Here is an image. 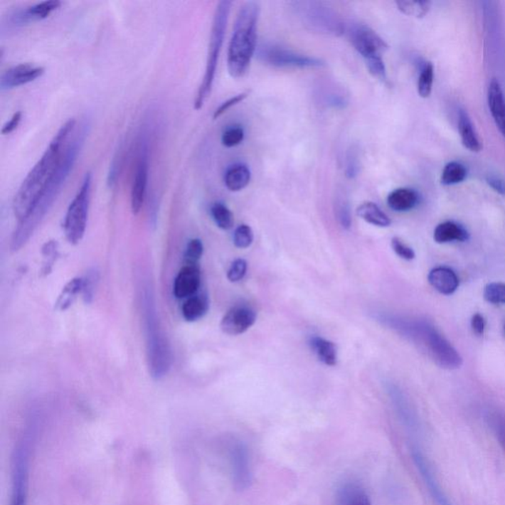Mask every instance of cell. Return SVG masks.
I'll return each mask as SVG.
<instances>
[{
    "label": "cell",
    "instance_id": "2e32d148",
    "mask_svg": "<svg viewBox=\"0 0 505 505\" xmlns=\"http://www.w3.org/2000/svg\"><path fill=\"white\" fill-rule=\"evenodd\" d=\"M201 287V272L198 266L186 265L179 272L173 285V293L178 299H185L196 294Z\"/></svg>",
    "mask_w": 505,
    "mask_h": 505
},
{
    "label": "cell",
    "instance_id": "c3c4849f",
    "mask_svg": "<svg viewBox=\"0 0 505 505\" xmlns=\"http://www.w3.org/2000/svg\"><path fill=\"white\" fill-rule=\"evenodd\" d=\"M472 329H473L474 333L478 336H483L484 333V328H486V322H484V319L481 314L477 313L473 316L471 321Z\"/></svg>",
    "mask_w": 505,
    "mask_h": 505
},
{
    "label": "cell",
    "instance_id": "9a60e30c",
    "mask_svg": "<svg viewBox=\"0 0 505 505\" xmlns=\"http://www.w3.org/2000/svg\"><path fill=\"white\" fill-rule=\"evenodd\" d=\"M257 313L248 306H235L227 311L221 320L220 328L229 336H239L256 323Z\"/></svg>",
    "mask_w": 505,
    "mask_h": 505
},
{
    "label": "cell",
    "instance_id": "7a4b0ae2",
    "mask_svg": "<svg viewBox=\"0 0 505 505\" xmlns=\"http://www.w3.org/2000/svg\"><path fill=\"white\" fill-rule=\"evenodd\" d=\"M76 127L78 122L75 119L66 121L51 140L47 149L28 173L26 178L23 180L14 196L12 206L15 218L19 223L26 218L35 208L41 195L57 171L66 145L73 137Z\"/></svg>",
    "mask_w": 505,
    "mask_h": 505
},
{
    "label": "cell",
    "instance_id": "f1b7e54d",
    "mask_svg": "<svg viewBox=\"0 0 505 505\" xmlns=\"http://www.w3.org/2000/svg\"><path fill=\"white\" fill-rule=\"evenodd\" d=\"M467 169L460 162H449L441 174V183L445 186L457 185L465 180Z\"/></svg>",
    "mask_w": 505,
    "mask_h": 505
},
{
    "label": "cell",
    "instance_id": "ba28073f",
    "mask_svg": "<svg viewBox=\"0 0 505 505\" xmlns=\"http://www.w3.org/2000/svg\"><path fill=\"white\" fill-rule=\"evenodd\" d=\"M92 174L86 173L78 193L68 206L65 218V233L70 244L76 245L83 240L87 226L90 206Z\"/></svg>",
    "mask_w": 505,
    "mask_h": 505
},
{
    "label": "cell",
    "instance_id": "d590c367",
    "mask_svg": "<svg viewBox=\"0 0 505 505\" xmlns=\"http://www.w3.org/2000/svg\"><path fill=\"white\" fill-rule=\"evenodd\" d=\"M58 243L55 241H48L43 247V257H44V261H43L42 269H41V274L42 275H48L52 272L53 264L57 261L58 257Z\"/></svg>",
    "mask_w": 505,
    "mask_h": 505
},
{
    "label": "cell",
    "instance_id": "7dc6e473",
    "mask_svg": "<svg viewBox=\"0 0 505 505\" xmlns=\"http://www.w3.org/2000/svg\"><path fill=\"white\" fill-rule=\"evenodd\" d=\"M23 114L21 111H18L16 113L14 114V116L10 118L9 122H5L4 126L2 127L1 134L4 135H9L12 134L14 131H16L18 127H19L20 122L22 121Z\"/></svg>",
    "mask_w": 505,
    "mask_h": 505
},
{
    "label": "cell",
    "instance_id": "1f68e13d",
    "mask_svg": "<svg viewBox=\"0 0 505 505\" xmlns=\"http://www.w3.org/2000/svg\"><path fill=\"white\" fill-rule=\"evenodd\" d=\"M433 79H435V68L431 63L423 65L418 80V95L422 98H428L432 91Z\"/></svg>",
    "mask_w": 505,
    "mask_h": 505
},
{
    "label": "cell",
    "instance_id": "b9f144b4",
    "mask_svg": "<svg viewBox=\"0 0 505 505\" xmlns=\"http://www.w3.org/2000/svg\"><path fill=\"white\" fill-rule=\"evenodd\" d=\"M336 214H338L339 220L344 228H349L351 223V211H349V203L343 195L336 198Z\"/></svg>",
    "mask_w": 505,
    "mask_h": 505
},
{
    "label": "cell",
    "instance_id": "ffe728a7",
    "mask_svg": "<svg viewBox=\"0 0 505 505\" xmlns=\"http://www.w3.org/2000/svg\"><path fill=\"white\" fill-rule=\"evenodd\" d=\"M336 505H372V502L361 484L349 482L339 489Z\"/></svg>",
    "mask_w": 505,
    "mask_h": 505
},
{
    "label": "cell",
    "instance_id": "52a82bcc",
    "mask_svg": "<svg viewBox=\"0 0 505 505\" xmlns=\"http://www.w3.org/2000/svg\"><path fill=\"white\" fill-rule=\"evenodd\" d=\"M297 17L312 32L333 37L344 35V23L340 15L327 4L319 1L292 2Z\"/></svg>",
    "mask_w": 505,
    "mask_h": 505
},
{
    "label": "cell",
    "instance_id": "3957f363",
    "mask_svg": "<svg viewBox=\"0 0 505 505\" xmlns=\"http://www.w3.org/2000/svg\"><path fill=\"white\" fill-rule=\"evenodd\" d=\"M259 15V4L254 1L246 2L237 14L227 53V70L231 78H243L251 65L257 50Z\"/></svg>",
    "mask_w": 505,
    "mask_h": 505
},
{
    "label": "cell",
    "instance_id": "60d3db41",
    "mask_svg": "<svg viewBox=\"0 0 505 505\" xmlns=\"http://www.w3.org/2000/svg\"><path fill=\"white\" fill-rule=\"evenodd\" d=\"M248 264L244 259H237L232 262L228 272H227V279L230 282H239L244 279L247 274Z\"/></svg>",
    "mask_w": 505,
    "mask_h": 505
},
{
    "label": "cell",
    "instance_id": "e575fe53",
    "mask_svg": "<svg viewBox=\"0 0 505 505\" xmlns=\"http://www.w3.org/2000/svg\"><path fill=\"white\" fill-rule=\"evenodd\" d=\"M484 298L494 305L505 304V283L491 282L484 289Z\"/></svg>",
    "mask_w": 505,
    "mask_h": 505
},
{
    "label": "cell",
    "instance_id": "f546056e",
    "mask_svg": "<svg viewBox=\"0 0 505 505\" xmlns=\"http://www.w3.org/2000/svg\"><path fill=\"white\" fill-rule=\"evenodd\" d=\"M211 218L219 228L229 230L234 225V216L230 209L221 203H213L211 208Z\"/></svg>",
    "mask_w": 505,
    "mask_h": 505
},
{
    "label": "cell",
    "instance_id": "277c9868",
    "mask_svg": "<svg viewBox=\"0 0 505 505\" xmlns=\"http://www.w3.org/2000/svg\"><path fill=\"white\" fill-rule=\"evenodd\" d=\"M142 305L149 371L153 379L160 380L169 371L172 354L170 344L158 320L154 295L149 287L144 288Z\"/></svg>",
    "mask_w": 505,
    "mask_h": 505
},
{
    "label": "cell",
    "instance_id": "5bb4252c",
    "mask_svg": "<svg viewBox=\"0 0 505 505\" xmlns=\"http://www.w3.org/2000/svg\"><path fill=\"white\" fill-rule=\"evenodd\" d=\"M45 68L37 66L32 63H20L5 70L0 78V89L2 91L26 85L28 83L42 78L45 73Z\"/></svg>",
    "mask_w": 505,
    "mask_h": 505
},
{
    "label": "cell",
    "instance_id": "4fadbf2b",
    "mask_svg": "<svg viewBox=\"0 0 505 505\" xmlns=\"http://www.w3.org/2000/svg\"><path fill=\"white\" fill-rule=\"evenodd\" d=\"M410 453H412V458L415 468L418 469L423 483L427 487V491L436 505H453L449 501L445 492L441 489L440 482H438L435 472H433L432 466L430 465V461L425 457L422 451L418 446L413 445Z\"/></svg>",
    "mask_w": 505,
    "mask_h": 505
},
{
    "label": "cell",
    "instance_id": "7bdbcfd3",
    "mask_svg": "<svg viewBox=\"0 0 505 505\" xmlns=\"http://www.w3.org/2000/svg\"><path fill=\"white\" fill-rule=\"evenodd\" d=\"M366 63L367 70H368L369 73H371L372 76L382 81L386 80L387 70L383 58H371V60H366Z\"/></svg>",
    "mask_w": 505,
    "mask_h": 505
},
{
    "label": "cell",
    "instance_id": "ab89813d",
    "mask_svg": "<svg viewBox=\"0 0 505 505\" xmlns=\"http://www.w3.org/2000/svg\"><path fill=\"white\" fill-rule=\"evenodd\" d=\"M244 137L245 134L242 127H231L223 132V137H221V142L227 149H231V147H235L241 144L244 140Z\"/></svg>",
    "mask_w": 505,
    "mask_h": 505
},
{
    "label": "cell",
    "instance_id": "5b68a950",
    "mask_svg": "<svg viewBox=\"0 0 505 505\" xmlns=\"http://www.w3.org/2000/svg\"><path fill=\"white\" fill-rule=\"evenodd\" d=\"M231 5L232 2L228 0L219 1L216 12H214L211 36H209L205 75H203V80H201L200 87L196 92L195 101H193V108L196 111L203 108L213 91L219 57H220L221 50H223L224 38H225Z\"/></svg>",
    "mask_w": 505,
    "mask_h": 505
},
{
    "label": "cell",
    "instance_id": "ac0fdd59",
    "mask_svg": "<svg viewBox=\"0 0 505 505\" xmlns=\"http://www.w3.org/2000/svg\"><path fill=\"white\" fill-rule=\"evenodd\" d=\"M488 104L492 119L505 139V96L501 83L496 78L489 83Z\"/></svg>",
    "mask_w": 505,
    "mask_h": 505
},
{
    "label": "cell",
    "instance_id": "6da1fadb",
    "mask_svg": "<svg viewBox=\"0 0 505 505\" xmlns=\"http://www.w3.org/2000/svg\"><path fill=\"white\" fill-rule=\"evenodd\" d=\"M89 132V122L84 119L80 127H76L73 137L66 145L65 152L57 171L51 179L44 192L41 195L39 201L36 203L35 208L31 211L26 218L18 223L11 239L12 252H18L23 246L26 245L28 240L34 234L36 229L42 223L43 219L47 216L53 203L57 200L61 192L66 180L70 177L79 153L83 149L84 142L87 137Z\"/></svg>",
    "mask_w": 505,
    "mask_h": 505
},
{
    "label": "cell",
    "instance_id": "44dd1931",
    "mask_svg": "<svg viewBox=\"0 0 505 505\" xmlns=\"http://www.w3.org/2000/svg\"><path fill=\"white\" fill-rule=\"evenodd\" d=\"M459 134L465 149L472 152H479L482 150V142L479 140L478 132L472 122L468 113L464 110L459 111L458 117Z\"/></svg>",
    "mask_w": 505,
    "mask_h": 505
},
{
    "label": "cell",
    "instance_id": "8fae6325",
    "mask_svg": "<svg viewBox=\"0 0 505 505\" xmlns=\"http://www.w3.org/2000/svg\"><path fill=\"white\" fill-rule=\"evenodd\" d=\"M227 453L234 487L238 491H245L252 483L248 449L242 441L232 440L227 446Z\"/></svg>",
    "mask_w": 505,
    "mask_h": 505
},
{
    "label": "cell",
    "instance_id": "7402d4cb",
    "mask_svg": "<svg viewBox=\"0 0 505 505\" xmlns=\"http://www.w3.org/2000/svg\"><path fill=\"white\" fill-rule=\"evenodd\" d=\"M468 231L460 224L453 221H446L436 226L433 238L438 244L450 243V242H465L469 239Z\"/></svg>",
    "mask_w": 505,
    "mask_h": 505
},
{
    "label": "cell",
    "instance_id": "8d00e7d4",
    "mask_svg": "<svg viewBox=\"0 0 505 505\" xmlns=\"http://www.w3.org/2000/svg\"><path fill=\"white\" fill-rule=\"evenodd\" d=\"M124 147L122 144L119 145V149L117 150L116 154L112 160L111 166H110L108 180H107L110 188H114L118 183L122 172V163H124Z\"/></svg>",
    "mask_w": 505,
    "mask_h": 505
},
{
    "label": "cell",
    "instance_id": "83f0119b",
    "mask_svg": "<svg viewBox=\"0 0 505 505\" xmlns=\"http://www.w3.org/2000/svg\"><path fill=\"white\" fill-rule=\"evenodd\" d=\"M83 279L75 277L66 283L55 301V309L65 311L75 302L79 293L83 292Z\"/></svg>",
    "mask_w": 505,
    "mask_h": 505
},
{
    "label": "cell",
    "instance_id": "836d02e7",
    "mask_svg": "<svg viewBox=\"0 0 505 505\" xmlns=\"http://www.w3.org/2000/svg\"><path fill=\"white\" fill-rule=\"evenodd\" d=\"M99 270L96 267L89 270L83 279V297L86 303H91L95 297L97 287L99 282Z\"/></svg>",
    "mask_w": 505,
    "mask_h": 505
},
{
    "label": "cell",
    "instance_id": "8992f818",
    "mask_svg": "<svg viewBox=\"0 0 505 505\" xmlns=\"http://www.w3.org/2000/svg\"><path fill=\"white\" fill-rule=\"evenodd\" d=\"M152 127L144 122L135 140L134 175L131 191L132 213L137 216L147 198L149 177L150 150L152 144Z\"/></svg>",
    "mask_w": 505,
    "mask_h": 505
},
{
    "label": "cell",
    "instance_id": "bcb514c9",
    "mask_svg": "<svg viewBox=\"0 0 505 505\" xmlns=\"http://www.w3.org/2000/svg\"><path fill=\"white\" fill-rule=\"evenodd\" d=\"M359 173L358 154L356 150L351 149L346 155V176L349 179L356 178Z\"/></svg>",
    "mask_w": 505,
    "mask_h": 505
},
{
    "label": "cell",
    "instance_id": "e0dca14e",
    "mask_svg": "<svg viewBox=\"0 0 505 505\" xmlns=\"http://www.w3.org/2000/svg\"><path fill=\"white\" fill-rule=\"evenodd\" d=\"M61 6V2L58 0H47V1L39 2L27 7L26 9L20 10L16 14L12 16V22L16 26L29 24V23L39 22L47 19L50 15L58 10Z\"/></svg>",
    "mask_w": 505,
    "mask_h": 505
},
{
    "label": "cell",
    "instance_id": "ee69618b",
    "mask_svg": "<svg viewBox=\"0 0 505 505\" xmlns=\"http://www.w3.org/2000/svg\"><path fill=\"white\" fill-rule=\"evenodd\" d=\"M391 246L393 251L396 253L397 256L402 257V259L405 260V261H412L415 257V253L414 250L408 246L405 242H403L401 239L398 238V237H394L391 241Z\"/></svg>",
    "mask_w": 505,
    "mask_h": 505
},
{
    "label": "cell",
    "instance_id": "7c38bea8",
    "mask_svg": "<svg viewBox=\"0 0 505 505\" xmlns=\"http://www.w3.org/2000/svg\"><path fill=\"white\" fill-rule=\"evenodd\" d=\"M349 40L356 52L364 58H382L388 50L387 43L374 30L366 25L356 24L349 29Z\"/></svg>",
    "mask_w": 505,
    "mask_h": 505
},
{
    "label": "cell",
    "instance_id": "f35d334b",
    "mask_svg": "<svg viewBox=\"0 0 505 505\" xmlns=\"http://www.w3.org/2000/svg\"><path fill=\"white\" fill-rule=\"evenodd\" d=\"M203 254V244L200 239H192L188 242L185 252L186 265L196 266Z\"/></svg>",
    "mask_w": 505,
    "mask_h": 505
},
{
    "label": "cell",
    "instance_id": "cb8c5ba5",
    "mask_svg": "<svg viewBox=\"0 0 505 505\" xmlns=\"http://www.w3.org/2000/svg\"><path fill=\"white\" fill-rule=\"evenodd\" d=\"M310 346L319 361L325 366H336L338 363V349L333 341L326 340L322 336H312Z\"/></svg>",
    "mask_w": 505,
    "mask_h": 505
},
{
    "label": "cell",
    "instance_id": "484cf974",
    "mask_svg": "<svg viewBox=\"0 0 505 505\" xmlns=\"http://www.w3.org/2000/svg\"><path fill=\"white\" fill-rule=\"evenodd\" d=\"M357 216L363 219L366 223L378 227H389L391 225V219L372 201H366L361 203L356 209Z\"/></svg>",
    "mask_w": 505,
    "mask_h": 505
},
{
    "label": "cell",
    "instance_id": "4dcf8cb0",
    "mask_svg": "<svg viewBox=\"0 0 505 505\" xmlns=\"http://www.w3.org/2000/svg\"><path fill=\"white\" fill-rule=\"evenodd\" d=\"M398 9L408 16L422 18L430 10L431 2L415 1V0H400L396 1Z\"/></svg>",
    "mask_w": 505,
    "mask_h": 505
},
{
    "label": "cell",
    "instance_id": "d6a6232c",
    "mask_svg": "<svg viewBox=\"0 0 505 505\" xmlns=\"http://www.w3.org/2000/svg\"><path fill=\"white\" fill-rule=\"evenodd\" d=\"M321 100L326 106L331 108L343 109L349 104L348 97L344 91L339 90V88L334 86L333 89L326 88L320 95Z\"/></svg>",
    "mask_w": 505,
    "mask_h": 505
},
{
    "label": "cell",
    "instance_id": "9c48e42d",
    "mask_svg": "<svg viewBox=\"0 0 505 505\" xmlns=\"http://www.w3.org/2000/svg\"><path fill=\"white\" fill-rule=\"evenodd\" d=\"M30 445L26 438L17 443L12 456L10 505H26L29 486Z\"/></svg>",
    "mask_w": 505,
    "mask_h": 505
},
{
    "label": "cell",
    "instance_id": "30bf717a",
    "mask_svg": "<svg viewBox=\"0 0 505 505\" xmlns=\"http://www.w3.org/2000/svg\"><path fill=\"white\" fill-rule=\"evenodd\" d=\"M259 57L267 65L280 68H319L326 65L321 58L308 57L275 45L260 48Z\"/></svg>",
    "mask_w": 505,
    "mask_h": 505
},
{
    "label": "cell",
    "instance_id": "d4e9b609",
    "mask_svg": "<svg viewBox=\"0 0 505 505\" xmlns=\"http://www.w3.org/2000/svg\"><path fill=\"white\" fill-rule=\"evenodd\" d=\"M251 171L246 165H234L229 168L224 176V184L231 192H240L249 185Z\"/></svg>",
    "mask_w": 505,
    "mask_h": 505
},
{
    "label": "cell",
    "instance_id": "d6986e66",
    "mask_svg": "<svg viewBox=\"0 0 505 505\" xmlns=\"http://www.w3.org/2000/svg\"><path fill=\"white\" fill-rule=\"evenodd\" d=\"M428 282L431 287L441 294H453L459 287V279L453 270L445 267H437L428 274Z\"/></svg>",
    "mask_w": 505,
    "mask_h": 505
},
{
    "label": "cell",
    "instance_id": "f6af8a7d",
    "mask_svg": "<svg viewBox=\"0 0 505 505\" xmlns=\"http://www.w3.org/2000/svg\"><path fill=\"white\" fill-rule=\"evenodd\" d=\"M248 96L249 92H244V93H240L238 95L232 97V98L228 99V100L223 102V103L216 110V112H214L213 119L220 118V117L225 114L228 110H230L232 107L241 103V102H243Z\"/></svg>",
    "mask_w": 505,
    "mask_h": 505
},
{
    "label": "cell",
    "instance_id": "f907efd6",
    "mask_svg": "<svg viewBox=\"0 0 505 505\" xmlns=\"http://www.w3.org/2000/svg\"><path fill=\"white\" fill-rule=\"evenodd\" d=\"M487 183H488L489 187L494 188L496 193L504 195L505 183L501 180V179L494 177V176H489V177L487 178Z\"/></svg>",
    "mask_w": 505,
    "mask_h": 505
},
{
    "label": "cell",
    "instance_id": "4316f807",
    "mask_svg": "<svg viewBox=\"0 0 505 505\" xmlns=\"http://www.w3.org/2000/svg\"><path fill=\"white\" fill-rule=\"evenodd\" d=\"M208 310V300L205 295H193L188 298L182 306L183 317L188 322H196L206 315Z\"/></svg>",
    "mask_w": 505,
    "mask_h": 505
},
{
    "label": "cell",
    "instance_id": "681fc988",
    "mask_svg": "<svg viewBox=\"0 0 505 505\" xmlns=\"http://www.w3.org/2000/svg\"><path fill=\"white\" fill-rule=\"evenodd\" d=\"M492 427H494V431H496V435L499 437V441L502 445L505 447V422L504 420H499V418H494V422H492Z\"/></svg>",
    "mask_w": 505,
    "mask_h": 505
},
{
    "label": "cell",
    "instance_id": "603a6c76",
    "mask_svg": "<svg viewBox=\"0 0 505 505\" xmlns=\"http://www.w3.org/2000/svg\"><path fill=\"white\" fill-rule=\"evenodd\" d=\"M387 203L393 211H398V213H405V211H409L417 206L418 195L412 188H396L388 196Z\"/></svg>",
    "mask_w": 505,
    "mask_h": 505
},
{
    "label": "cell",
    "instance_id": "74e56055",
    "mask_svg": "<svg viewBox=\"0 0 505 505\" xmlns=\"http://www.w3.org/2000/svg\"><path fill=\"white\" fill-rule=\"evenodd\" d=\"M253 241H254V233H253L251 227L247 224H241L237 227L233 233V243L237 248H249Z\"/></svg>",
    "mask_w": 505,
    "mask_h": 505
}]
</instances>
